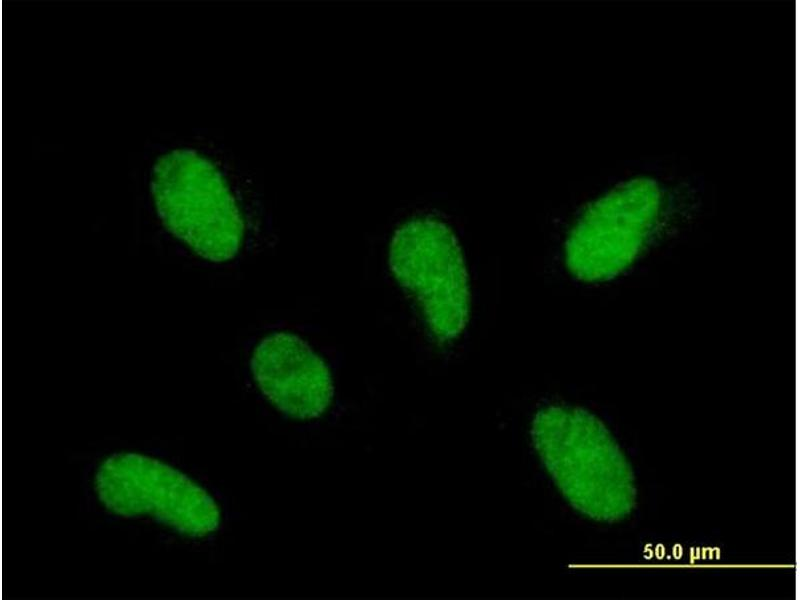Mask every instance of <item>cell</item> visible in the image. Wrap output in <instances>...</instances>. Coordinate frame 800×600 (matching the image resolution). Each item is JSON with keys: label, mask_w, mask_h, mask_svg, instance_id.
Segmentation results:
<instances>
[{"label": "cell", "mask_w": 800, "mask_h": 600, "mask_svg": "<svg viewBox=\"0 0 800 600\" xmlns=\"http://www.w3.org/2000/svg\"><path fill=\"white\" fill-rule=\"evenodd\" d=\"M250 366L261 393L293 419L319 418L332 404L334 383L327 363L296 334L278 331L262 338Z\"/></svg>", "instance_id": "6"}, {"label": "cell", "mask_w": 800, "mask_h": 600, "mask_svg": "<svg viewBox=\"0 0 800 600\" xmlns=\"http://www.w3.org/2000/svg\"><path fill=\"white\" fill-rule=\"evenodd\" d=\"M388 264L399 285L415 300L434 340L451 343L470 317L471 291L465 258L453 230L420 216L393 233Z\"/></svg>", "instance_id": "3"}, {"label": "cell", "mask_w": 800, "mask_h": 600, "mask_svg": "<svg viewBox=\"0 0 800 600\" xmlns=\"http://www.w3.org/2000/svg\"><path fill=\"white\" fill-rule=\"evenodd\" d=\"M99 500L111 512L149 516L187 536L215 532L221 520L210 494L181 471L139 453H118L99 466Z\"/></svg>", "instance_id": "5"}, {"label": "cell", "mask_w": 800, "mask_h": 600, "mask_svg": "<svg viewBox=\"0 0 800 600\" xmlns=\"http://www.w3.org/2000/svg\"><path fill=\"white\" fill-rule=\"evenodd\" d=\"M151 190L164 226L211 262L236 257L245 237L241 209L219 169L190 149L159 157Z\"/></svg>", "instance_id": "2"}, {"label": "cell", "mask_w": 800, "mask_h": 600, "mask_svg": "<svg viewBox=\"0 0 800 600\" xmlns=\"http://www.w3.org/2000/svg\"><path fill=\"white\" fill-rule=\"evenodd\" d=\"M531 436L546 470L575 510L602 522L631 514L637 498L632 467L597 416L580 407L547 406L535 414Z\"/></svg>", "instance_id": "1"}, {"label": "cell", "mask_w": 800, "mask_h": 600, "mask_svg": "<svg viewBox=\"0 0 800 600\" xmlns=\"http://www.w3.org/2000/svg\"><path fill=\"white\" fill-rule=\"evenodd\" d=\"M661 192L648 178H635L591 202L564 244L568 271L586 283L625 272L646 248L661 210Z\"/></svg>", "instance_id": "4"}]
</instances>
